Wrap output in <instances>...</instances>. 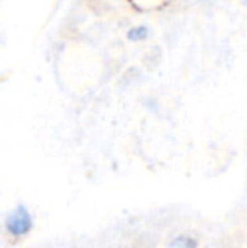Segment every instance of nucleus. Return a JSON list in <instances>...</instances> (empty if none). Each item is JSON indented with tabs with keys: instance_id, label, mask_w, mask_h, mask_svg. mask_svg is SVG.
<instances>
[{
	"instance_id": "f257e3e1",
	"label": "nucleus",
	"mask_w": 247,
	"mask_h": 248,
	"mask_svg": "<svg viewBox=\"0 0 247 248\" xmlns=\"http://www.w3.org/2000/svg\"><path fill=\"white\" fill-rule=\"evenodd\" d=\"M5 228L10 235L14 236H22L27 235L33 228V218H31V213L27 211L24 206H17L12 213H9L5 219Z\"/></svg>"
},
{
	"instance_id": "f03ea898",
	"label": "nucleus",
	"mask_w": 247,
	"mask_h": 248,
	"mask_svg": "<svg viewBox=\"0 0 247 248\" xmlns=\"http://www.w3.org/2000/svg\"><path fill=\"white\" fill-rule=\"evenodd\" d=\"M148 32H149V31H148V27H146V26H135L127 32V37L131 41H142V39H146V37H148Z\"/></svg>"
}]
</instances>
